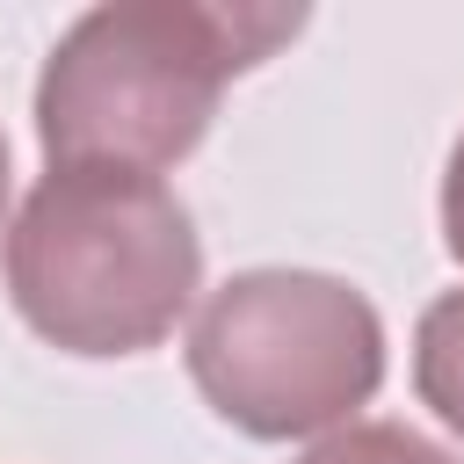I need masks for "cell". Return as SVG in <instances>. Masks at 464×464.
Wrapping results in <instances>:
<instances>
[{
  "instance_id": "6da1fadb",
  "label": "cell",
  "mask_w": 464,
  "mask_h": 464,
  "mask_svg": "<svg viewBox=\"0 0 464 464\" xmlns=\"http://www.w3.org/2000/svg\"><path fill=\"white\" fill-rule=\"evenodd\" d=\"M304 7L254 0H109L87 7L36 72V145L51 167L167 174L181 167L225 87L276 58Z\"/></svg>"
},
{
  "instance_id": "7a4b0ae2",
  "label": "cell",
  "mask_w": 464,
  "mask_h": 464,
  "mask_svg": "<svg viewBox=\"0 0 464 464\" xmlns=\"http://www.w3.org/2000/svg\"><path fill=\"white\" fill-rule=\"evenodd\" d=\"M0 276L36 341L116 362L181 326L203 290V239L160 174L51 167L0 239Z\"/></svg>"
},
{
  "instance_id": "3957f363",
  "label": "cell",
  "mask_w": 464,
  "mask_h": 464,
  "mask_svg": "<svg viewBox=\"0 0 464 464\" xmlns=\"http://www.w3.org/2000/svg\"><path fill=\"white\" fill-rule=\"evenodd\" d=\"M181 355L225 428L304 442L348 428L377 399L384 319L326 268H239L196 304Z\"/></svg>"
},
{
  "instance_id": "8992f818",
  "label": "cell",
  "mask_w": 464,
  "mask_h": 464,
  "mask_svg": "<svg viewBox=\"0 0 464 464\" xmlns=\"http://www.w3.org/2000/svg\"><path fill=\"white\" fill-rule=\"evenodd\" d=\"M442 246H450V261L464 268V130H457L450 167H442Z\"/></svg>"
},
{
  "instance_id": "277c9868",
  "label": "cell",
  "mask_w": 464,
  "mask_h": 464,
  "mask_svg": "<svg viewBox=\"0 0 464 464\" xmlns=\"http://www.w3.org/2000/svg\"><path fill=\"white\" fill-rule=\"evenodd\" d=\"M413 392L420 406L464 435V290H442L413 326Z\"/></svg>"
},
{
  "instance_id": "5b68a950",
  "label": "cell",
  "mask_w": 464,
  "mask_h": 464,
  "mask_svg": "<svg viewBox=\"0 0 464 464\" xmlns=\"http://www.w3.org/2000/svg\"><path fill=\"white\" fill-rule=\"evenodd\" d=\"M290 464H457V457L442 442H428L420 428H406V420H348Z\"/></svg>"
},
{
  "instance_id": "52a82bcc",
  "label": "cell",
  "mask_w": 464,
  "mask_h": 464,
  "mask_svg": "<svg viewBox=\"0 0 464 464\" xmlns=\"http://www.w3.org/2000/svg\"><path fill=\"white\" fill-rule=\"evenodd\" d=\"M0 210H7V138H0Z\"/></svg>"
}]
</instances>
